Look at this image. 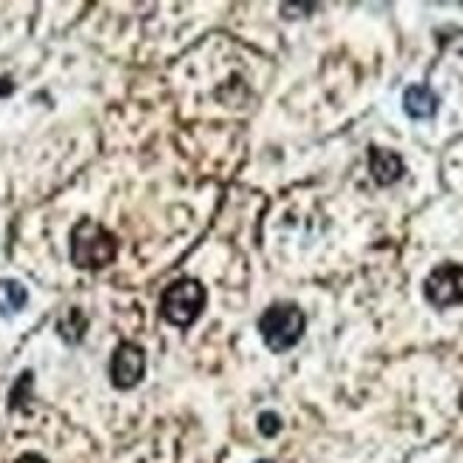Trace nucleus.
Masks as SVG:
<instances>
[{
  "mask_svg": "<svg viewBox=\"0 0 463 463\" xmlns=\"http://www.w3.org/2000/svg\"><path fill=\"white\" fill-rule=\"evenodd\" d=\"M117 256V239L103 228L83 219L74 231H71V261L83 270H99L111 265Z\"/></svg>",
  "mask_w": 463,
  "mask_h": 463,
  "instance_id": "f257e3e1",
  "label": "nucleus"
},
{
  "mask_svg": "<svg viewBox=\"0 0 463 463\" xmlns=\"http://www.w3.org/2000/svg\"><path fill=\"white\" fill-rule=\"evenodd\" d=\"M307 318L296 305H273L259 318V333L273 353H288L298 345Z\"/></svg>",
  "mask_w": 463,
  "mask_h": 463,
  "instance_id": "f03ea898",
  "label": "nucleus"
},
{
  "mask_svg": "<svg viewBox=\"0 0 463 463\" xmlns=\"http://www.w3.org/2000/svg\"><path fill=\"white\" fill-rule=\"evenodd\" d=\"M208 293L203 281L196 279H179L163 293V316L174 327H191L203 316Z\"/></svg>",
  "mask_w": 463,
  "mask_h": 463,
  "instance_id": "7ed1b4c3",
  "label": "nucleus"
},
{
  "mask_svg": "<svg viewBox=\"0 0 463 463\" xmlns=\"http://www.w3.org/2000/svg\"><path fill=\"white\" fill-rule=\"evenodd\" d=\"M424 296L438 310L463 305V265H455V261L438 265L424 281Z\"/></svg>",
  "mask_w": 463,
  "mask_h": 463,
  "instance_id": "20e7f679",
  "label": "nucleus"
},
{
  "mask_svg": "<svg viewBox=\"0 0 463 463\" xmlns=\"http://www.w3.org/2000/svg\"><path fill=\"white\" fill-rule=\"evenodd\" d=\"M146 373V353L143 347L131 345V341H126V345H119L114 350V358H111V381L117 390H131L139 384V378H143Z\"/></svg>",
  "mask_w": 463,
  "mask_h": 463,
  "instance_id": "39448f33",
  "label": "nucleus"
},
{
  "mask_svg": "<svg viewBox=\"0 0 463 463\" xmlns=\"http://www.w3.org/2000/svg\"><path fill=\"white\" fill-rule=\"evenodd\" d=\"M370 174L373 179L381 185H395L401 176H404V159H401V154L390 151V148H378L373 146L370 148Z\"/></svg>",
  "mask_w": 463,
  "mask_h": 463,
  "instance_id": "423d86ee",
  "label": "nucleus"
},
{
  "mask_svg": "<svg viewBox=\"0 0 463 463\" xmlns=\"http://www.w3.org/2000/svg\"><path fill=\"white\" fill-rule=\"evenodd\" d=\"M438 106H440V99H438V94L430 86L418 83V86H410L404 91V111L412 119H430V117H435Z\"/></svg>",
  "mask_w": 463,
  "mask_h": 463,
  "instance_id": "0eeeda50",
  "label": "nucleus"
},
{
  "mask_svg": "<svg viewBox=\"0 0 463 463\" xmlns=\"http://www.w3.org/2000/svg\"><path fill=\"white\" fill-rule=\"evenodd\" d=\"M29 301L26 288L14 279H0V316H12L17 310H24Z\"/></svg>",
  "mask_w": 463,
  "mask_h": 463,
  "instance_id": "6e6552de",
  "label": "nucleus"
},
{
  "mask_svg": "<svg viewBox=\"0 0 463 463\" xmlns=\"http://www.w3.org/2000/svg\"><path fill=\"white\" fill-rule=\"evenodd\" d=\"M83 330H86V316L77 307H71L63 318L57 321V333L63 335L69 345H77V341L83 338Z\"/></svg>",
  "mask_w": 463,
  "mask_h": 463,
  "instance_id": "1a4fd4ad",
  "label": "nucleus"
},
{
  "mask_svg": "<svg viewBox=\"0 0 463 463\" xmlns=\"http://www.w3.org/2000/svg\"><path fill=\"white\" fill-rule=\"evenodd\" d=\"M259 432L265 435V438H273L281 432V418L276 412H261L259 415Z\"/></svg>",
  "mask_w": 463,
  "mask_h": 463,
  "instance_id": "9d476101",
  "label": "nucleus"
},
{
  "mask_svg": "<svg viewBox=\"0 0 463 463\" xmlns=\"http://www.w3.org/2000/svg\"><path fill=\"white\" fill-rule=\"evenodd\" d=\"M17 463H46V460L40 458V455H24V458H20Z\"/></svg>",
  "mask_w": 463,
  "mask_h": 463,
  "instance_id": "9b49d317",
  "label": "nucleus"
},
{
  "mask_svg": "<svg viewBox=\"0 0 463 463\" xmlns=\"http://www.w3.org/2000/svg\"><path fill=\"white\" fill-rule=\"evenodd\" d=\"M256 463H273V460H256Z\"/></svg>",
  "mask_w": 463,
  "mask_h": 463,
  "instance_id": "f8f14e48",
  "label": "nucleus"
}]
</instances>
